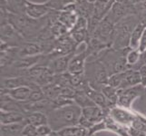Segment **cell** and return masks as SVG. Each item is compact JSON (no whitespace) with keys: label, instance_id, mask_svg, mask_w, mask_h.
<instances>
[{"label":"cell","instance_id":"6da1fadb","mask_svg":"<svg viewBox=\"0 0 146 136\" xmlns=\"http://www.w3.org/2000/svg\"><path fill=\"white\" fill-rule=\"evenodd\" d=\"M82 116V109L78 105H64L52 111L48 115V123L51 129L61 131L66 127L79 123Z\"/></svg>","mask_w":146,"mask_h":136},{"label":"cell","instance_id":"7a4b0ae2","mask_svg":"<svg viewBox=\"0 0 146 136\" xmlns=\"http://www.w3.org/2000/svg\"><path fill=\"white\" fill-rule=\"evenodd\" d=\"M82 118L93 124L94 123L99 122L103 119V112L99 107L94 106V105L85 107L82 109Z\"/></svg>","mask_w":146,"mask_h":136},{"label":"cell","instance_id":"3957f363","mask_svg":"<svg viewBox=\"0 0 146 136\" xmlns=\"http://www.w3.org/2000/svg\"><path fill=\"white\" fill-rule=\"evenodd\" d=\"M31 90H30L28 87L27 86H20V87H17V88H13L9 91V94L14 99L17 100H27L29 99L30 95H31Z\"/></svg>","mask_w":146,"mask_h":136},{"label":"cell","instance_id":"277c9868","mask_svg":"<svg viewBox=\"0 0 146 136\" xmlns=\"http://www.w3.org/2000/svg\"><path fill=\"white\" fill-rule=\"evenodd\" d=\"M24 120V116L17 112H7L1 113V122L4 124H12L20 123Z\"/></svg>","mask_w":146,"mask_h":136},{"label":"cell","instance_id":"5b68a950","mask_svg":"<svg viewBox=\"0 0 146 136\" xmlns=\"http://www.w3.org/2000/svg\"><path fill=\"white\" fill-rule=\"evenodd\" d=\"M60 136H89L86 133V130L84 127H66L59 131Z\"/></svg>","mask_w":146,"mask_h":136},{"label":"cell","instance_id":"8992f818","mask_svg":"<svg viewBox=\"0 0 146 136\" xmlns=\"http://www.w3.org/2000/svg\"><path fill=\"white\" fill-rule=\"evenodd\" d=\"M27 122L29 123V124H32V125H34V126H36V127L46 124L47 122H48V119L46 118V115H44L41 113H31V114L27 116Z\"/></svg>","mask_w":146,"mask_h":136},{"label":"cell","instance_id":"52a82bcc","mask_svg":"<svg viewBox=\"0 0 146 136\" xmlns=\"http://www.w3.org/2000/svg\"><path fill=\"white\" fill-rule=\"evenodd\" d=\"M23 125L19 123H12L9 125H3L1 133L2 136H18L21 133Z\"/></svg>","mask_w":146,"mask_h":136},{"label":"cell","instance_id":"ba28073f","mask_svg":"<svg viewBox=\"0 0 146 136\" xmlns=\"http://www.w3.org/2000/svg\"><path fill=\"white\" fill-rule=\"evenodd\" d=\"M139 87H134L133 89H128L126 92H124L120 97V103L121 104L124 105V106H129L131 101H132L135 96L137 95L136 93H138Z\"/></svg>","mask_w":146,"mask_h":136},{"label":"cell","instance_id":"9c48e42d","mask_svg":"<svg viewBox=\"0 0 146 136\" xmlns=\"http://www.w3.org/2000/svg\"><path fill=\"white\" fill-rule=\"evenodd\" d=\"M83 63H84V58L82 57H75L72 60V62L69 64V70L70 72L78 74L82 72L83 70Z\"/></svg>","mask_w":146,"mask_h":136},{"label":"cell","instance_id":"30bf717a","mask_svg":"<svg viewBox=\"0 0 146 136\" xmlns=\"http://www.w3.org/2000/svg\"><path fill=\"white\" fill-rule=\"evenodd\" d=\"M142 27H138L136 29L134 30L133 33V36L132 38H131V46L133 48H136L137 46H139V41H140V37L143 36L142 34Z\"/></svg>","mask_w":146,"mask_h":136},{"label":"cell","instance_id":"8fae6325","mask_svg":"<svg viewBox=\"0 0 146 136\" xmlns=\"http://www.w3.org/2000/svg\"><path fill=\"white\" fill-rule=\"evenodd\" d=\"M68 58L66 59V57H62L57 59L56 61L54 64V68L55 71L57 72H62L64 70L66 69L67 65H68Z\"/></svg>","mask_w":146,"mask_h":136},{"label":"cell","instance_id":"7c38bea8","mask_svg":"<svg viewBox=\"0 0 146 136\" xmlns=\"http://www.w3.org/2000/svg\"><path fill=\"white\" fill-rule=\"evenodd\" d=\"M27 11L33 17H40L46 11V7H44L42 6H30Z\"/></svg>","mask_w":146,"mask_h":136},{"label":"cell","instance_id":"4fadbf2b","mask_svg":"<svg viewBox=\"0 0 146 136\" xmlns=\"http://www.w3.org/2000/svg\"><path fill=\"white\" fill-rule=\"evenodd\" d=\"M103 92L105 96H106V98H108L109 100L113 101V102H115V101H116L118 94L115 93V90L113 89V87L111 86V85L107 87H104L103 89Z\"/></svg>","mask_w":146,"mask_h":136},{"label":"cell","instance_id":"5bb4252c","mask_svg":"<svg viewBox=\"0 0 146 136\" xmlns=\"http://www.w3.org/2000/svg\"><path fill=\"white\" fill-rule=\"evenodd\" d=\"M22 134L24 136H36L38 134L37 127L34 126V125H32V124H28L23 130Z\"/></svg>","mask_w":146,"mask_h":136},{"label":"cell","instance_id":"9a60e30c","mask_svg":"<svg viewBox=\"0 0 146 136\" xmlns=\"http://www.w3.org/2000/svg\"><path fill=\"white\" fill-rule=\"evenodd\" d=\"M51 127L47 126L46 124L44 125H41V126H38L37 127V133L39 135L41 136H47L48 134L51 133Z\"/></svg>","mask_w":146,"mask_h":136},{"label":"cell","instance_id":"2e32d148","mask_svg":"<svg viewBox=\"0 0 146 136\" xmlns=\"http://www.w3.org/2000/svg\"><path fill=\"white\" fill-rule=\"evenodd\" d=\"M139 58V54L136 51H133L131 52L129 54H128V57H127V60H128V63L129 64H134L135 62L137 61Z\"/></svg>","mask_w":146,"mask_h":136},{"label":"cell","instance_id":"e0dca14e","mask_svg":"<svg viewBox=\"0 0 146 136\" xmlns=\"http://www.w3.org/2000/svg\"><path fill=\"white\" fill-rule=\"evenodd\" d=\"M139 49L141 52H143L146 50V29L143 31V36H142V39L140 41V44H139Z\"/></svg>","mask_w":146,"mask_h":136},{"label":"cell","instance_id":"ac0fdd59","mask_svg":"<svg viewBox=\"0 0 146 136\" xmlns=\"http://www.w3.org/2000/svg\"><path fill=\"white\" fill-rule=\"evenodd\" d=\"M43 97H44V95L42 94V93L36 91V92L31 93V95H30L29 99L32 100V101H40L41 99H43Z\"/></svg>","mask_w":146,"mask_h":136},{"label":"cell","instance_id":"d6986e66","mask_svg":"<svg viewBox=\"0 0 146 136\" xmlns=\"http://www.w3.org/2000/svg\"><path fill=\"white\" fill-rule=\"evenodd\" d=\"M141 73H142L143 75H146V65H144V66L142 68V71H141Z\"/></svg>","mask_w":146,"mask_h":136},{"label":"cell","instance_id":"ffe728a7","mask_svg":"<svg viewBox=\"0 0 146 136\" xmlns=\"http://www.w3.org/2000/svg\"><path fill=\"white\" fill-rule=\"evenodd\" d=\"M47 136H60L59 133H51L50 134H48Z\"/></svg>","mask_w":146,"mask_h":136}]
</instances>
